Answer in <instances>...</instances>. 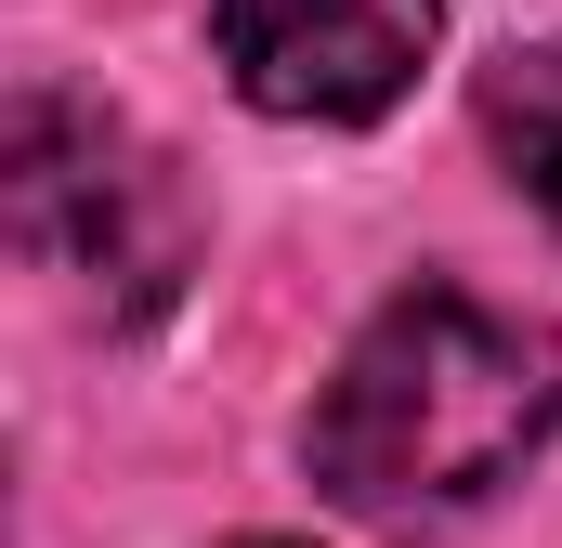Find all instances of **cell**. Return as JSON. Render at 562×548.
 Masks as SVG:
<instances>
[{
    "instance_id": "cell-1",
    "label": "cell",
    "mask_w": 562,
    "mask_h": 548,
    "mask_svg": "<svg viewBox=\"0 0 562 548\" xmlns=\"http://www.w3.org/2000/svg\"><path fill=\"white\" fill-rule=\"evenodd\" d=\"M562 418V340L537 313L484 300V287H406L367 313V340L327 366L314 392V483L367 523H419V510H471L497 496Z\"/></svg>"
},
{
    "instance_id": "cell-2",
    "label": "cell",
    "mask_w": 562,
    "mask_h": 548,
    "mask_svg": "<svg viewBox=\"0 0 562 548\" xmlns=\"http://www.w3.org/2000/svg\"><path fill=\"white\" fill-rule=\"evenodd\" d=\"M13 236H26L40 262H66L119 327L170 313V287L196 274V209H183V183H170L105 105H66V92H26V105H13Z\"/></svg>"
},
{
    "instance_id": "cell-3",
    "label": "cell",
    "mask_w": 562,
    "mask_h": 548,
    "mask_svg": "<svg viewBox=\"0 0 562 548\" xmlns=\"http://www.w3.org/2000/svg\"><path fill=\"white\" fill-rule=\"evenodd\" d=\"M431 26L445 0H210L223 79L262 118H327V132L406 105V79L431 66Z\"/></svg>"
},
{
    "instance_id": "cell-4",
    "label": "cell",
    "mask_w": 562,
    "mask_h": 548,
    "mask_svg": "<svg viewBox=\"0 0 562 548\" xmlns=\"http://www.w3.org/2000/svg\"><path fill=\"white\" fill-rule=\"evenodd\" d=\"M484 144L510 157V183L562 222V53H497L484 66Z\"/></svg>"
},
{
    "instance_id": "cell-5",
    "label": "cell",
    "mask_w": 562,
    "mask_h": 548,
    "mask_svg": "<svg viewBox=\"0 0 562 548\" xmlns=\"http://www.w3.org/2000/svg\"><path fill=\"white\" fill-rule=\"evenodd\" d=\"M236 548H301V536H236Z\"/></svg>"
}]
</instances>
